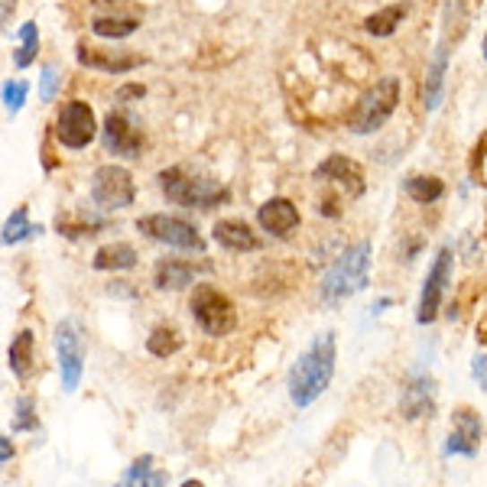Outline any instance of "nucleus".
Returning <instances> with one entry per match:
<instances>
[{
	"instance_id": "obj_1",
	"label": "nucleus",
	"mask_w": 487,
	"mask_h": 487,
	"mask_svg": "<svg viewBox=\"0 0 487 487\" xmlns=\"http://www.w3.org/2000/svg\"><path fill=\"white\" fill-rule=\"evenodd\" d=\"M335 374V335L325 332L302 351L290 370V400L296 406H309L325 394Z\"/></svg>"
},
{
	"instance_id": "obj_2",
	"label": "nucleus",
	"mask_w": 487,
	"mask_h": 487,
	"mask_svg": "<svg viewBox=\"0 0 487 487\" xmlns=\"http://www.w3.org/2000/svg\"><path fill=\"white\" fill-rule=\"evenodd\" d=\"M368 276H370V244L361 240V244L344 250V254L335 260L332 270L325 274L322 302L325 306H338V302L358 296V292L368 286Z\"/></svg>"
},
{
	"instance_id": "obj_3",
	"label": "nucleus",
	"mask_w": 487,
	"mask_h": 487,
	"mask_svg": "<svg viewBox=\"0 0 487 487\" xmlns=\"http://www.w3.org/2000/svg\"><path fill=\"white\" fill-rule=\"evenodd\" d=\"M160 188L170 202L186 205V208H218L231 198L222 182L202 179V176H188V172L179 170V166L160 172Z\"/></svg>"
},
{
	"instance_id": "obj_4",
	"label": "nucleus",
	"mask_w": 487,
	"mask_h": 487,
	"mask_svg": "<svg viewBox=\"0 0 487 487\" xmlns=\"http://www.w3.org/2000/svg\"><path fill=\"white\" fill-rule=\"evenodd\" d=\"M396 104H400V82H396L394 75L374 82L368 91L361 94L358 108L351 114L348 120L351 134H361V137H364V134H377V130L390 120V114L396 111Z\"/></svg>"
},
{
	"instance_id": "obj_5",
	"label": "nucleus",
	"mask_w": 487,
	"mask_h": 487,
	"mask_svg": "<svg viewBox=\"0 0 487 487\" xmlns=\"http://www.w3.org/2000/svg\"><path fill=\"white\" fill-rule=\"evenodd\" d=\"M56 354H59V368H62V390L72 394L78 387V380H82L88 354L85 328H82L78 318H62L56 325Z\"/></svg>"
},
{
	"instance_id": "obj_6",
	"label": "nucleus",
	"mask_w": 487,
	"mask_h": 487,
	"mask_svg": "<svg viewBox=\"0 0 487 487\" xmlns=\"http://www.w3.org/2000/svg\"><path fill=\"white\" fill-rule=\"evenodd\" d=\"M188 309H192L196 322L202 325V332L218 335V338H222V335H228V332H234V325H238L234 302L228 300L224 292L214 290V286H196Z\"/></svg>"
},
{
	"instance_id": "obj_7",
	"label": "nucleus",
	"mask_w": 487,
	"mask_h": 487,
	"mask_svg": "<svg viewBox=\"0 0 487 487\" xmlns=\"http://www.w3.org/2000/svg\"><path fill=\"white\" fill-rule=\"evenodd\" d=\"M91 198L94 205L104 208V212H117V208H127L134 202V179L124 166H98L91 176Z\"/></svg>"
},
{
	"instance_id": "obj_8",
	"label": "nucleus",
	"mask_w": 487,
	"mask_h": 487,
	"mask_svg": "<svg viewBox=\"0 0 487 487\" xmlns=\"http://www.w3.org/2000/svg\"><path fill=\"white\" fill-rule=\"evenodd\" d=\"M137 231L146 238L160 240V244H170V248L179 250H205V240L202 234L192 228L182 218H172V214H146L137 222Z\"/></svg>"
},
{
	"instance_id": "obj_9",
	"label": "nucleus",
	"mask_w": 487,
	"mask_h": 487,
	"mask_svg": "<svg viewBox=\"0 0 487 487\" xmlns=\"http://www.w3.org/2000/svg\"><path fill=\"white\" fill-rule=\"evenodd\" d=\"M98 134V124H94V111L88 101H69L62 108L59 124H56V137L62 140V146L69 150H85L88 143Z\"/></svg>"
},
{
	"instance_id": "obj_10",
	"label": "nucleus",
	"mask_w": 487,
	"mask_h": 487,
	"mask_svg": "<svg viewBox=\"0 0 487 487\" xmlns=\"http://www.w3.org/2000/svg\"><path fill=\"white\" fill-rule=\"evenodd\" d=\"M448 276H452V250L442 248L436 254V264L429 270L426 286H422V300H419V322L426 325L439 316V306H442L445 286H448Z\"/></svg>"
},
{
	"instance_id": "obj_11",
	"label": "nucleus",
	"mask_w": 487,
	"mask_h": 487,
	"mask_svg": "<svg viewBox=\"0 0 487 487\" xmlns=\"http://www.w3.org/2000/svg\"><path fill=\"white\" fill-rule=\"evenodd\" d=\"M484 439V422L474 410L462 406V410H455L452 416V436H448V445H445V452L448 455H468L474 458L478 455V445Z\"/></svg>"
},
{
	"instance_id": "obj_12",
	"label": "nucleus",
	"mask_w": 487,
	"mask_h": 487,
	"mask_svg": "<svg viewBox=\"0 0 487 487\" xmlns=\"http://www.w3.org/2000/svg\"><path fill=\"white\" fill-rule=\"evenodd\" d=\"M104 143L108 150L117 156H127V160H137L140 150H143V134H140L134 124H130L124 114L111 111L104 117Z\"/></svg>"
},
{
	"instance_id": "obj_13",
	"label": "nucleus",
	"mask_w": 487,
	"mask_h": 487,
	"mask_svg": "<svg viewBox=\"0 0 487 487\" xmlns=\"http://www.w3.org/2000/svg\"><path fill=\"white\" fill-rule=\"evenodd\" d=\"M316 179L338 182V186H342L351 198L364 196V172H361L358 162L348 160V156H342V153H335V156H328L325 162H318Z\"/></svg>"
},
{
	"instance_id": "obj_14",
	"label": "nucleus",
	"mask_w": 487,
	"mask_h": 487,
	"mask_svg": "<svg viewBox=\"0 0 487 487\" xmlns=\"http://www.w3.org/2000/svg\"><path fill=\"white\" fill-rule=\"evenodd\" d=\"M78 62L85 69L108 72V75H124L143 65V56H124V52H108V49H88L85 43H78Z\"/></svg>"
},
{
	"instance_id": "obj_15",
	"label": "nucleus",
	"mask_w": 487,
	"mask_h": 487,
	"mask_svg": "<svg viewBox=\"0 0 487 487\" xmlns=\"http://www.w3.org/2000/svg\"><path fill=\"white\" fill-rule=\"evenodd\" d=\"M257 222L266 234H276V238H286L292 228H300V208L292 205L290 198H270L260 212H257Z\"/></svg>"
},
{
	"instance_id": "obj_16",
	"label": "nucleus",
	"mask_w": 487,
	"mask_h": 487,
	"mask_svg": "<svg viewBox=\"0 0 487 487\" xmlns=\"http://www.w3.org/2000/svg\"><path fill=\"white\" fill-rule=\"evenodd\" d=\"M400 410L406 419H422L436 410V390H432V380H429V377H413L410 384H406Z\"/></svg>"
},
{
	"instance_id": "obj_17",
	"label": "nucleus",
	"mask_w": 487,
	"mask_h": 487,
	"mask_svg": "<svg viewBox=\"0 0 487 487\" xmlns=\"http://www.w3.org/2000/svg\"><path fill=\"white\" fill-rule=\"evenodd\" d=\"M198 270H212V264H186V260H160L153 270L156 290H186Z\"/></svg>"
},
{
	"instance_id": "obj_18",
	"label": "nucleus",
	"mask_w": 487,
	"mask_h": 487,
	"mask_svg": "<svg viewBox=\"0 0 487 487\" xmlns=\"http://www.w3.org/2000/svg\"><path fill=\"white\" fill-rule=\"evenodd\" d=\"M214 240H218L222 248L234 250V254H248V250L260 248V240L250 231V224L234 222V218H224V222L214 224Z\"/></svg>"
},
{
	"instance_id": "obj_19",
	"label": "nucleus",
	"mask_w": 487,
	"mask_h": 487,
	"mask_svg": "<svg viewBox=\"0 0 487 487\" xmlns=\"http://www.w3.org/2000/svg\"><path fill=\"white\" fill-rule=\"evenodd\" d=\"M445 69H448V46H439L432 62H429L426 72V91H422V101H426V111H436L439 101H442V88H445Z\"/></svg>"
},
{
	"instance_id": "obj_20",
	"label": "nucleus",
	"mask_w": 487,
	"mask_h": 487,
	"mask_svg": "<svg viewBox=\"0 0 487 487\" xmlns=\"http://www.w3.org/2000/svg\"><path fill=\"white\" fill-rule=\"evenodd\" d=\"M130 266H137V250L124 244V240L104 244L94 254V270H130Z\"/></svg>"
},
{
	"instance_id": "obj_21",
	"label": "nucleus",
	"mask_w": 487,
	"mask_h": 487,
	"mask_svg": "<svg viewBox=\"0 0 487 487\" xmlns=\"http://www.w3.org/2000/svg\"><path fill=\"white\" fill-rule=\"evenodd\" d=\"M33 344H36V338H33L30 328L17 332V338H13V344H10V370H13L20 380H26V377L33 374V364H36Z\"/></svg>"
},
{
	"instance_id": "obj_22",
	"label": "nucleus",
	"mask_w": 487,
	"mask_h": 487,
	"mask_svg": "<svg viewBox=\"0 0 487 487\" xmlns=\"http://www.w3.org/2000/svg\"><path fill=\"white\" fill-rule=\"evenodd\" d=\"M162 484H166V474H156L153 455H143V458H137V462L124 471L117 487H162Z\"/></svg>"
},
{
	"instance_id": "obj_23",
	"label": "nucleus",
	"mask_w": 487,
	"mask_h": 487,
	"mask_svg": "<svg viewBox=\"0 0 487 487\" xmlns=\"http://www.w3.org/2000/svg\"><path fill=\"white\" fill-rule=\"evenodd\" d=\"M403 17H406V4H390V7L370 13V17L364 20V30H368L370 36H394L396 26L403 23Z\"/></svg>"
},
{
	"instance_id": "obj_24",
	"label": "nucleus",
	"mask_w": 487,
	"mask_h": 487,
	"mask_svg": "<svg viewBox=\"0 0 487 487\" xmlns=\"http://www.w3.org/2000/svg\"><path fill=\"white\" fill-rule=\"evenodd\" d=\"M182 344L186 342H182L179 328H172V325H160V328H153L150 338H146V351H150L153 358H172Z\"/></svg>"
},
{
	"instance_id": "obj_25",
	"label": "nucleus",
	"mask_w": 487,
	"mask_h": 487,
	"mask_svg": "<svg viewBox=\"0 0 487 487\" xmlns=\"http://www.w3.org/2000/svg\"><path fill=\"white\" fill-rule=\"evenodd\" d=\"M406 196L419 205H432L445 196V182L439 176H413V179H406Z\"/></svg>"
},
{
	"instance_id": "obj_26",
	"label": "nucleus",
	"mask_w": 487,
	"mask_h": 487,
	"mask_svg": "<svg viewBox=\"0 0 487 487\" xmlns=\"http://www.w3.org/2000/svg\"><path fill=\"white\" fill-rule=\"evenodd\" d=\"M137 20L134 17H98L91 20V33L104 36V39H124V36L137 33Z\"/></svg>"
},
{
	"instance_id": "obj_27",
	"label": "nucleus",
	"mask_w": 487,
	"mask_h": 487,
	"mask_svg": "<svg viewBox=\"0 0 487 487\" xmlns=\"http://www.w3.org/2000/svg\"><path fill=\"white\" fill-rule=\"evenodd\" d=\"M33 234H43V228L30 222L26 208H17V212L7 218V224H4V244H20V240L33 238Z\"/></svg>"
},
{
	"instance_id": "obj_28",
	"label": "nucleus",
	"mask_w": 487,
	"mask_h": 487,
	"mask_svg": "<svg viewBox=\"0 0 487 487\" xmlns=\"http://www.w3.org/2000/svg\"><path fill=\"white\" fill-rule=\"evenodd\" d=\"M20 39H23V46L17 49V69H26V65H33L36 52H39V30H36V23H23L20 26Z\"/></svg>"
},
{
	"instance_id": "obj_29",
	"label": "nucleus",
	"mask_w": 487,
	"mask_h": 487,
	"mask_svg": "<svg viewBox=\"0 0 487 487\" xmlns=\"http://www.w3.org/2000/svg\"><path fill=\"white\" fill-rule=\"evenodd\" d=\"M13 432H30V429L39 426V419H36V406L30 396H20L17 406H13Z\"/></svg>"
},
{
	"instance_id": "obj_30",
	"label": "nucleus",
	"mask_w": 487,
	"mask_h": 487,
	"mask_svg": "<svg viewBox=\"0 0 487 487\" xmlns=\"http://www.w3.org/2000/svg\"><path fill=\"white\" fill-rule=\"evenodd\" d=\"M26 101V85L23 82H4V104L10 114H17Z\"/></svg>"
},
{
	"instance_id": "obj_31",
	"label": "nucleus",
	"mask_w": 487,
	"mask_h": 487,
	"mask_svg": "<svg viewBox=\"0 0 487 487\" xmlns=\"http://www.w3.org/2000/svg\"><path fill=\"white\" fill-rule=\"evenodd\" d=\"M56 88H59L56 65H46V69H43V85H39V101H52V98H56Z\"/></svg>"
},
{
	"instance_id": "obj_32",
	"label": "nucleus",
	"mask_w": 487,
	"mask_h": 487,
	"mask_svg": "<svg viewBox=\"0 0 487 487\" xmlns=\"http://www.w3.org/2000/svg\"><path fill=\"white\" fill-rule=\"evenodd\" d=\"M471 374H474V380H478L481 390L487 394V354H474V361H471Z\"/></svg>"
},
{
	"instance_id": "obj_33",
	"label": "nucleus",
	"mask_w": 487,
	"mask_h": 487,
	"mask_svg": "<svg viewBox=\"0 0 487 487\" xmlns=\"http://www.w3.org/2000/svg\"><path fill=\"white\" fill-rule=\"evenodd\" d=\"M130 98H143V88H140V85H124L117 91V101H130Z\"/></svg>"
},
{
	"instance_id": "obj_34",
	"label": "nucleus",
	"mask_w": 487,
	"mask_h": 487,
	"mask_svg": "<svg viewBox=\"0 0 487 487\" xmlns=\"http://www.w3.org/2000/svg\"><path fill=\"white\" fill-rule=\"evenodd\" d=\"M10 455H13V448H10V439L4 436V439H0V458H4V465L10 462Z\"/></svg>"
},
{
	"instance_id": "obj_35",
	"label": "nucleus",
	"mask_w": 487,
	"mask_h": 487,
	"mask_svg": "<svg viewBox=\"0 0 487 487\" xmlns=\"http://www.w3.org/2000/svg\"><path fill=\"white\" fill-rule=\"evenodd\" d=\"M94 7H120V4H127V0H91Z\"/></svg>"
},
{
	"instance_id": "obj_36",
	"label": "nucleus",
	"mask_w": 487,
	"mask_h": 487,
	"mask_svg": "<svg viewBox=\"0 0 487 487\" xmlns=\"http://www.w3.org/2000/svg\"><path fill=\"white\" fill-rule=\"evenodd\" d=\"M17 7V0H4V26L10 23V10Z\"/></svg>"
},
{
	"instance_id": "obj_37",
	"label": "nucleus",
	"mask_w": 487,
	"mask_h": 487,
	"mask_svg": "<svg viewBox=\"0 0 487 487\" xmlns=\"http://www.w3.org/2000/svg\"><path fill=\"white\" fill-rule=\"evenodd\" d=\"M182 487H205V484H202V481H186Z\"/></svg>"
},
{
	"instance_id": "obj_38",
	"label": "nucleus",
	"mask_w": 487,
	"mask_h": 487,
	"mask_svg": "<svg viewBox=\"0 0 487 487\" xmlns=\"http://www.w3.org/2000/svg\"><path fill=\"white\" fill-rule=\"evenodd\" d=\"M484 59H487V36H484Z\"/></svg>"
}]
</instances>
